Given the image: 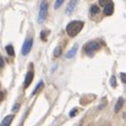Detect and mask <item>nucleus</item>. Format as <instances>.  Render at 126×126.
I'll return each mask as SVG.
<instances>
[{"label": "nucleus", "instance_id": "nucleus-1", "mask_svg": "<svg viewBox=\"0 0 126 126\" xmlns=\"http://www.w3.org/2000/svg\"><path fill=\"white\" fill-rule=\"evenodd\" d=\"M83 25L84 23L82 21H71V22L66 26V32H67V34H69L70 37L77 36V34L82 31Z\"/></svg>", "mask_w": 126, "mask_h": 126}, {"label": "nucleus", "instance_id": "nucleus-2", "mask_svg": "<svg viewBox=\"0 0 126 126\" xmlns=\"http://www.w3.org/2000/svg\"><path fill=\"white\" fill-rule=\"evenodd\" d=\"M48 9H49L48 1H47V0H43L42 2H41V7H39L38 23H43V22H44V20L47 18V16H48Z\"/></svg>", "mask_w": 126, "mask_h": 126}, {"label": "nucleus", "instance_id": "nucleus-3", "mask_svg": "<svg viewBox=\"0 0 126 126\" xmlns=\"http://www.w3.org/2000/svg\"><path fill=\"white\" fill-rule=\"evenodd\" d=\"M99 49V43L95 42V41H92V42L87 43L84 45V51L88 54V55H93L94 51H97Z\"/></svg>", "mask_w": 126, "mask_h": 126}, {"label": "nucleus", "instance_id": "nucleus-4", "mask_svg": "<svg viewBox=\"0 0 126 126\" xmlns=\"http://www.w3.org/2000/svg\"><path fill=\"white\" fill-rule=\"evenodd\" d=\"M32 45H33L32 38H27V39L25 41V43H23V45H22V55H27V54L31 51Z\"/></svg>", "mask_w": 126, "mask_h": 126}, {"label": "nucleus", "instance_id": "nucleus-5", "mask_svg": "<svg viewBox=\"0 0 126 126\" xmlns=\"http://www.w3.org/2000/svg\"><path fill=\"white\" fill-rule=\"evenodd\" d=\"M114 12V2L113 1H108L104 5V15L105 16H110Z\"/></svg>", "mask_w": 126, "mask_h": 126}, {"label": "nucleus", "instance_id": "nucleus-6", "mask_svg": "<svg viewBox=\"0 0 126 126\" xmlns=\"http://www.w3.org/2000/svg\"><path fill=\"white\" fill-rule=\"evenodd\" d=\"M77 1L79 0H70V2L67 4V9H66V15H71L77 5Z\"/></svg>", "mask_w": 126, "mask_h": 126}, {"label": "nucleus", "instance_id": "nucleus-7", "mask_svg": "<svg viewBox=\"0 0 126 126\" xmlns=\"http://www.w3.org/2000/svg\"><path fill=\"white\" fill-rule=\"evenodd\" d=\"M32 80H33V71L31 70V71H28V72H27V75H26V79H25V83H23V87H25V88H27V87L31 84Z\"/></svg>", "mask_w": 126, "mask_h": 126}, {"label": "nucleus", "instance_id": "nucleus-8", "mask_svg": "<svg viewBox=\"0 0 126 126\" xmlns=\"http://www.w3.org/2000/svg\"><path fill=\"white\" fill-rule=\"evenodd\" d=\"M77 49H79V45L75 44V45H74V47L66 53V58H67V59H72V58L75 56V54L77 53Z\"/></svg>", "mask_w": 126, "mask_h": 126}, {"label": "nucleus", "instance_id": "nucleus-9", "mask_svg": "<svg viewBox=\"0 0 126 126\" xmlns=\"http://www.w3.org/2000/svg\"><path fill=\"white\" fill-rule=\"evenodd\" d=\"M12 120H14V115H12V114H11V115H7L6 118H4V120L1 121L0 126H10Z\"/></svg>", "mask_w": 126, "mask_h": 126}, {"label": "nucleus", "instance_id": "nucleus-10", "mask_svg": "<svg viewBox=\"0 0 126 126\" xmlns=\"http://www.w3.org/2000/svg\"><path fill=\"white\" fill-rule=\"evenodd\" d=\"M123 105H124V98H119L118 99V103H116V105H115V111L118 113V111H120V109L123 108Z\"/></svg>", "mask_w": 126, "mask_h": 126}, {"label": "nucleus", "instance_id": "nucleus-11", "mask_svg": "<svg viewBox=\"0 0 126 126\" xmlns=\"http://www.w3.org/2000/svg\"><path fill=\"white\" fill-rule=\"evenodd\" d=\"M6 53H7L10 56H14V55H15V50H14V47H12L11 44L6 45Z\"/></svg>", "mask_w": 126, "mask_h": 126}, {"label": "nucleus", "instance_id": "nucleus-12", "mask_svg": "<svg viewBox=\"0 0 126 126\" xmlns=\"http://www.w3.org/2000/svg\"><path fill=\"white\" fill-rule=\"evenodd\" d=\"M99 12V7L97 5H92L91 6V15H97Z\"/></svg>", "mask_w": 126, "mask_h": 126}, {"label": "nucleus", "instance_id": "nucleus-13", "mask_svg": "<svg viewBox=\"0 0 126 126\" xmlns=\"http://www.w3.org/2000/svg\"><path fill=\"white\" fill-rule=\"evenodd\" d=\"M43 86H44V83H43V81H41L39 83L37 84V87H36V89H34V91L32 92V94H37V93H38V92H39V91H41V89H42V88H43Z\"/></svg>", "mask_w": 126, "mask_h": 126}, {"label": "nucleus", "instance_id": "nucleus-14", "mask_svg": "<svg viewBox=\"0 0 126 126\" xmlns=\"http://www.w3.org/2000/svg\"><path fill=\"white\" fill-rule=\"evenodd\" d=\"M49 34V31L48 30H43L42 32H41V38H42V41H45L47 39V36Z\"/></svg>", "mask_w": 126, "mask_h": 126}, {"label": "nucleus", "instance_id": "nucleus-15", "mask_svg": "<svg viewBox=\"0 0 126 126\" xmlns=\"http://www.w3.org/2000/svg\"><path fill=\"white\" fill-rule=\"evenodd\" d=\"M64 1H65V0H56V1H55V4H54V9H55V10H56V9H59V7L63 5V2H64Z\"/></svg>", "mask_w": 126, "mask_h": 126}, {"label": "nucleus", "instance_id": "nucleus-16", "mask_svg": "<svg viewBox=\"0 0 126 126\" xmlns=\"http://www.w3.org/2000/svg\"><path fill=\"white\" fill-rule=\"evenodd\" d=\"M60 54H61V48H60V47H58V48L54 50V56H55V58H58Z\"/></svg>", "mask_w": 126, "mask_h": 126}, {"label": "nucleus", "instance_id": "nucleus-17", "mask_svg": "<svg viewBox=\"0 0 126 126\" xmlns=\"http://www.w3.org/2000/svg\"><path fill=\"white\" fill-rule=\"evenodd\" d=\"M110 84H111V87H116V86H118L115 76H111V79H110Z\"/></svg>", "mask_w": 126, "mask_h": 126}, {"label": "nucleus", "instance_id": "nucleus-18", "mask_svg": "<svg viewBox=\"0 0 126 126\" xmlns=\"http://www.w3.org/2000/svg\"><path fill=\"white\" fill-rule=\"evenodd\" d=\"M77 111H79V110H77V108H74V109L70 111V114H69V115H70V118H74V116L77 114Z\"/></svg>", "mask_w": 126, "mask_h": 126}, {"label": "nucleus", "instance_id": "nucleus-19", "mask_svg": "<svg viewBox=\"0 0 126 126\" xmlns=\"http://www.w3.org/2000/svg\"><path fill=\"white\" fill-rule=\"evenodd\" d=\"M120 76H121V81H123V82H126V75L125 74H124V72H121V74H120Z\"/></svg>", "mask_w": 126, "mask_h": 126}, {"label": "nucleus", "instance_id": "nucleus-20", "mask_svg": "<svg viewBox=\"0 0 126 126\" xmlns=\"http://www.w3.org/2000/svg\"><path fill=\"white\" fill-rule=\"evenodd\" d=\"M109 0H99V5H102V6H104L107 2H108Z\"/></svg>", "mask_w": 126, "mask_h": 126}, {"label": "nucleus", "instance_id": "nucleus-21", "mask_svg": "<svg viewBox=\"0 0 126 126\" xmlns=\"http://www.w3.org/2000/svg\"><path fill=\"white\" fill-rule=\"evenodd\" d=\"M4 65H5V61H4V59L0 56V69H1V67H4Z\"/></svg>", "mask_w": 126, "mask_h": 126}, {"label": "nucleus", "instance_id": "nucleus-22", "mask_svg": "<svg viewBox=\"0 0 126 126\" xmlns=\"http://www.w3.org/2000/svg\"><path fill=\"white\" fill-rule=\"evenodd\" d=\"M18 107H20V104H15V107L12 108V110H14V111H15V110H17V108H18Z\"/></svg>", "mask_w": 126, "mask_h": 126}, {"label": "nucleus", "instance_id": "nucleus-23", "mask_svg": "<svg viewBox=\"0 0 126 126\" xmlns=\"http://www.w3.org/2000/svg\"><path fill=\"white\" fill-rule=\"evenodd\" d=\"M2 98H4V94L0 92V100H2Z\"/></svg>", "mask_w": 126, "mask_h": 126}]
</instances>
